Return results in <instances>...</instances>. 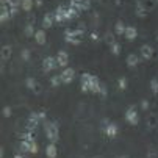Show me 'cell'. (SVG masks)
<instances>
[{"instance_id":"obj_18","label":"cell","mask_w":158,"mask_h":158,"mask_svg":"<svg viewBox=\"0 0 158 158\" xmlns=\"http://www.w3.org/2000/svg\"><path fill=\"white\" fill-rule=\"evenodd\" d=\"M139 56L136 55V53H130L128 56H127V64L130 66V67H136L138 64H139Z\"/></svg>"},{"instance_id":"obj_38","label":"cell","mask_w":158,"mask_h":158,"mask_svg":"<svg viewBox=\"0 0 158 158\" xmlns=\"http://www.w3.org/2000/svg\"><path fill=\"white\" fill-rule=\"evenodd\" d=\"M141 110H144V111H146V110H149V102H147L146 99H144V100H141Z\"/></svg>"},{"instance_id":"obj_7","label":"cell","mask_w":158,"mask_h":158,"mask_svg":"<svg viewBox=\"0 0 158 158\" xmlns=\"http://www.w3.org/2000/svg\"><path fill=\"white\" fill-rule=\"evenodd\" d=\"M39 122H41L39 113H31V114L28 116V119H27V125H25V128H28V130H36L38 125H39Z\"/></svg>"},{"instance_id":"obj_44","label":"cell","mask_w":158,"mask_h":158,"mask_svg":"<svg viewBox=\"0 0 158 158\" xmlns=\"http://www.w3.org/2000/svg\"><path fill=\"white\" fill-rule=\"evenodd\" d=\"M156 96H158V89H156Z\"/></svg>"},{"instance_id":"obj_11","label":"cell","mask_w":158,"mask_h":158,"mask_svg":"<svg viewBox=\"0 0 158 158\" xmlns=\"http://www.w3.org/2000/svg\"><path fill=\"white\" fill-rule=\"evenodd\" d=\"M139 55H141L143 60H150V58L153 56V49L149 46V44H144V46H141Z\"/></svg>"},{"instance_id":"obj_25","label":"cell","mask_w":158,"mask_h":158,"mask_svg":"<svg viewBox=\"0 0 158 158\" xmlns=\"http://www.w3.org/2000/svg\"><path fill=\"white\" fill-rule=\"evenodd\" d=\"M135 13H136V16H138V17H146L149 11H147L141 3H136V11H135Z\"/></svg>"},{"instance_id":"obj_36","label":"cell","mask_w":158,"mask_h":158,"mask_svg":"<svg viewBox=\"0 0 158 158\" xmlns=\"http://www.w3.org/2000/svg\"><path fill=\"white\" fill-rule=\"evenodd\" d=\"M81 2H83V10L85 11L91 8V0H81Z\"/></svg>"},{"instance_id":"obj_43","label":"cell","mask_w":158,"mask_h":158,"mask_svg":"<svg viewBox=\"0 0 158 158\" xmlns=\"http://www.w3.org/2000/svg\"><path fill=\"white\" fill-rule=\"evenodd\" d=\"M121 158H128V156H121Z\"/></svg>"},{"instance_id":"obj_41","label":"cell","mask_w":158,"mask_h":158,"mask_svg":"<svg viewBox=\"0 0 158 158\" xmlns=\"http://www.w3.org/2000/svg\"><path fill=\"white\" fill-rule=\"evenodd\" d=\"M5 156V149L2 147V150H0V158H3Z\"/></svg>"},{"instance_id":"obj_40","label":"cell","mask_w":158,"mask_h":158,"mask_svg":"<svg viewBox=\"0 0 158 158\" xmlns=\"http://www.w3.org/2000/svg\"><path fill=\"white\" fill-rule=\"evenodd\" d=\"M35 5H36L38 8H41V6H42V0H35Z\"/></svg>"},{"instance_id":"obj_21","label":"cell","mask_w":158,"mask_h":158,"mask_svg":"<svg viewBox=\"0 0 158 158\" xmlns=\"http://www.w3.org/2000/svg\"><path fill=\"white\" fill-rule=\"evenodd\" d=\"M125 28H127V27L124 25V22H122V20H118L116 25H114V33H116V35H124V33H125Z\"/></svg>"},{"instance_id":"obj_42","label":"cell","mask_w":158,"mask_h":158,"mask_svg":"<svg viewBox=\"0 0 158 158\" xmlns=\"http://www.w3.org/2000/svg\"><path fill=\"white\" fill-rule=\"evenodd\" d=\"M14 158H24V156H22V155H16Z\"/></svg>"},{"instance_id":"obj_14","label":"cell","mask_w":158,"mask_h":158,"mask_svg":"<svg viewBox=\"0 0 158 158\" xmlns=\"http://www.w3.org/2000/svg\"><path fill=\"white\" fill-rule=\"evenodd\" d=\"M103 131L106 133V136H108V138H114L116 135H118V125H116L114 122H110Z\"/></svg>"},{"instance_id":"obj_19","label":"cell","mask_w":158,"mask_h":158,"mask_svg":"<svg viewBox=\"0 0 158 158\" xmlns=\"http://www.w3.org/2000/svg\"><path fill=\"white\" fill-rule=\"evenodd\" d=\"M146 124H147V128H149V130H153V128L158 125V118H156L155 114H150V116L147 118Z\"/></svg>"},{"instance_id":"obj_37","label":"cell","mask_w":158,"mask_h":158,"mask_svg":"<svg viewBox=\"0 0 158 158\" xmlns=\"http://www.w3.org/2000/svg\"><path fill=\"white\" fill-rule=\"evenodd\" d=\"M99 94H100L102 97H106V88H105V85H102V86H100V89H99Z\"/></svg>"},{"instance_id":"obj_13","label":"cell","mask_w":158,"mask_h":158,"mask_svg":"<svg viewBox=\"0 0 158 158\" xmlns=\"http://www.w3.org/2000/svg\"><path fill=\"white\" fill-rule=\"evenodd\" d=\"M35 41H36V44H39V46H44L46 44V41H47V35H46V30H36V33H35Z\"/></svg>"},{"instance_id":"obj_9","label":"cell","mask_w":158,"mask_h":158,"mask_svg":"<svg viewBox=\"0 0 158 158\" xmlns=\"http://www.w3.org/2000/svg\"><path fill=\"white\" fill-rule=\"evenodd\" d=\"M56 63H58V67H66L67 64H69V55H67L66 50H60L56 53Z\"/></svg>"},{"instance_id":"obj_34","label":"cell","mask_w":158,"mask_h":158,"mask_svg":"<svg viewBox=\"0 0 158 158\" xmlns=\"http://www.w3.org/2000/svg\"><path fill=\"white\" fill-rule=\"evenodd\" d=\"M118 86H119V89H125L127 88V80L125 78H119L118 80Z\"/></svg>"},{"instance_id":"obj_16","label":"cell","mask_w":158,"mask_h":158,"mask_svg":"<svg viewBox=\"0 0 158 158\" xmlns=\"http://www.w3.org/2000/svg\"><path fill=\"white\" fill-rule=\"evenodd\" d=\"M13 53V47L10 46V44H5V46H2V52H0V55H2V61H6Z\"/></svg>"},{"instance_id":"obj_35","label":"cell","mask_w":158,"mask_h":158,"mask_svg":"<svg viewBox=\"0 0 158 158\" xmlns=\"http://www.w3.org/2000/svg\"><path fill=\"white\" fill-rule=\"evenodd\" d=\"M150 88H152V91L156 94V89H158V80H156V78H153V80L150 81Z\"/></svg>"},{"instance_id":"obj_6","label":"cell","mask_w":158,"mask_h":158,"mask_svg":"<svg viewBox=\"0 0 158 158\" xmlns=\"http://www.w3.org/2000/svg\"><path fill=\"white\" fill-rule=\"evenodd\" d=\"M60 77H61L63 85H69V83H72V81H74L75 71L72 69V67H64V69L61 71V74H60Z\"/></svg>"},{"instance_id":"obj_26","label":"cell","mask_w":158,"mask_h":158,"mask_svg":"<svg viewBox=\"0 0 158 158\" xmlns=\"http://www.w3.org/2000/svg\"><path fill=\"white\" fill-rule=\"evenodd\" d=\"M69 5L72 6V8H75L77 11H85L83 10V2H81V0H71V2H69Z\"/></svg>"},{"instance_id":"obj_12","label":"cell","mask_w":158,"mask_h":158,"mask_svg":"<svg viewBox=\"0 0 158 158\" xmlns=\"http://www.w3.org/2000/svg\"><path fill=\"white\" fill-rule=\"evenodd\" d=\"M19 138H20V139H27V141H30V143H35V141H36L35 130H28V128H25L22 133H19Z\"/></svg>"},{"instance_id":"obj_33","label":"cell","mask_w":158,"mask_h":158,"mask_svg":"<svg viewBox=\"0 0 158 158\" xmlns=\"http://www.w3.org/2000/svg\"><path fill=\"white\" fill-rule=\"evenodd\" d=\"M11 114H13V110H11L10 105H6V106L3 108V116H5V118H11Z\"/></svg>"},{"instance_id":"obj_24","label":"cell","mask_w":158,"mask_h":158,"mask_svg":"<svg viewBox=\"0 0 158 158\" xmlns=\"http://www.w3.org/2000/svg\"><path fill=\"white\" fill-rule=\"evenodd\" d=\"M78 14H80V11H77V10H75V8H72L71 5L67 6V17H69V20L77 19V17H78Z\"/></svg>"},{"instance_id":"obj_3","label":"cell","mask_w":158,"mask_h":158,"mask_svg":"<svg viewBox=\"0 0 158 158\" xmlns=\"http://www.w3.org/2000/svg\"><path fill=\"white\" fill-rule=\"evenodd\" d=\"M67 6H69V3H63L60 5L53 14H55V24H64V22L69 20V17H67Z\"/></svg>"},{"instance_id":"obj_45","label":"cell","mask_w":158,"mask_h":158,"mask_svg":"<svg viewBox=\"0 0 158 158\" xmlns=\"http://www.w3.org/2000/svg\"><path fill=\"white\" fill-rule=\"evenodd\" d=\"M156 39H158V35H156Z\"/></svg>"},{"instance_id":"obj_29","label":"cell","mask_w":158,"mask_h":158,"mask_svg":"<svg viewBox=\"0 0 158 158\" xmlns=\"http://www.w3.org/2000/svg\"><path fill=\"white\" fill-rule=\"evenodd\" d=\"M63 81H61V77L60 75H53L52 78H50V85L53 86V88H56V86H60Z\"/></svg>"},{"instance_id":"obj_5","label":"cell","mask_w":158,"mask_h":158,"mask_svg":"<svg viewBox=\"0 0 158 158\" xmlns=\"http://www.w3.org/2000/svg\"><path fill=\"white\" fill-rule=\"evenodd\" d=\"M125 121L130 124V125H136L138 121H139V116H138V111L135 106H128L127 111H125Z\"/></svg>"},{"instance_id":"obj_1","label":"cell","mask_w":158,"mask_h":158,"mask_svg":"<svg viewBox=\"0 0 158 158\" xmlns=\"http://www.w3.org/2000/svg\"><path fill=\"white\" fill-rule=\"evenodd\" d=\"M44 133L50 143H56L60 139V130H58V124L52 122V121H44Z\"/></svg>"},{"instance_id":"obj_2","label":"cell","mask_w":158,"mask_h":158,"mask_svg":"<svg viewBox=\"0 0 158 158\" xmlns=\"http://www.w3.org/2000/svg\"><path fill=\"white\" fill-rule=\"evenodd\" d=\"M83 33H85V31H83L81 28H75V30L67 28V30H64V41H66L67 44H72V46H78V44L81 42Z\"/></svg>"},{"instance_id":"obj_22","label":"cell","mask_w":158,"mask_h":158,"mask_svg":"<svg viewBox=\"0 0 158 158\" xmlns=\"http://www.w3.org/2000/svg\"><path fill=\"white\" fill-rule=\"evenodd\" d=\"M33 6H35V0H22V3H20V8L24 11H30Z\"/></svg>"},{"instance_id":"obj_15","label":"cell","mask_w":158,"mask_h":158,"mask_svg":"<svg viewBox=\"0 0 158 158\" xmlns=\"http://www.w3.org/2000/svg\"><path fill=\"white\" fill-rule=\"evenodd\" d=\"M46 155H47V158H56L58 149H56V144H55V143H49V144H47V147H46Z\"/></svg>"},{"instance_id":"obj_8","label":"cell","mask_w":158,"mask_h":158,"mask_svg":"<svg viewBox=\"0 0 158 158\" xmlns=\"http://www.w3.org/2000/svg\"><path fill=\"white\" fill-rule=\"evenodd\" d=\"M25 86L30 89V91H33L35 94H41V93H42V86H41L33 77H28V78L25 80Z\"/></svg>"},{"instance_id":"obj_31","label":"cell","mask_w":158,"mask_h":158,"mask_svg":"<svg viewBox=\"0 0 158 158\" xmlns=\"http://www.w3.org/2000/svg\"><path fill=\"white\" fill-rule=\"evenodd\" d=\"M38 152H39V146H38V143L35 141V143H31V146H30V153L36 155Z\"/></svg>"},{"instance_id":"obj_17","label":"cell","mask_w":158,"mask_h":158,"mask_svg":"<svg viewBox=\"0 0 158 158\" xmlns=\"http://www.w3.org/2000/svg\"><path fill=\"white\" fill-rule=\"evenodd\" d=\"M124 36H125L128 41H133V39H136V36H138V30L135 28V27H127Z\"/></svg>"},{"instance_id":"obj_30","label":"cell","mask_w":158,"mask_h":158,"mask_svg":"<svg viewBox=\"0 0 158 158\" xmlns=\"http://www.w3.org/2000/svg\"><path fill=\"white\" fill-rule=\"evenodd\" d=\"M30 56H31V55H30V50H28V49H24V50L20 52V58L24 60V61H28Z\"/></svg>"},{"instance_id":"obj_32","label":"cell","mask_w":158,"mask_h":158,"mask_svg":"<svg viewBox=\"0 0 158 158\" xmlns=\"http://www.w3.org/2000/svg\"><path fill=\"white\" fill-rule=\"evenodd\" d=\"M105 41H106L108 46H111L113 42H116V41H114V36H113L111 33H106V35H105Z\"/></svg>"},{"instance_id":"obj_27","label":"cell","mask_w":158,"mask_h":158,"mask_svg":"<svg viewBox=\"0 0 158 158\" xmlns=\"http://www.w3.org/2000/svg\"><path fill=\"white\" fill-rule=\"evenodd\" d=\"M138 3H141L147 11H152V10H153V6H155V5H153V0H139Z\"/></svg>"},{"instance_id":"obj_4","label":"cell","mask_w":158,"mask_h":158,"mask_svg":"<svg viewBox=\"0 0 158 158\" xmlns=\"http://www.w3.org/2000/svg\"><path fill=\"white\" fill-rule=\"evenodd\" d=\"M58 67V63H56V58L53 56H46L42 60V71L49 74V72H53L55 69Z\"/></svg>"},{"instance_id":"obj_10","label":"cell","mask_w":158,"mask_h":158,"mask_svg":"<svg viewBox=\"0 0 158 158\" xmlns=\"http://www.w3.org/2000/svg\"><path fill=\"white\" fill-rule=\"evenodd\" d=\"M53 24H55V14L50 13V11L44 14V17H42V28L47 30V28H50Z\"/></svg>"},{"instance_id":"obj_46","label":"cell","mask_w":158,"mask_h":158,"mask_svg":"<svg viewBox=\"0 0 158 158\" xmlns=\"http://www.w3.org/2000/svg\"><path fill=\"white\" fill-rule=\"evenodd\" d=\"M156 2H158V0H156Z\"/></svg>"},{"instance_id":"obj_20","label":"cell","mask_w":158,"mask_h":158,"mask_svg":"<svg viewBox=\"0 0 158 158\" xmlns=\"http://www.w3.org/2000/svg\"><path fill=\"white\" fill-rule=\"evenodd\" d=\"M35 33H36V28H35V25L31 24V22H28V24L24 27V35H25L27 38H30V36H35Z\"/></svg>"},{"instance_id":"obj_28","label":"cell","mask_w":158,"mask_h":158,"mask_svg":"<svg viewBox=\"0 0 158 158\" xmlns=\"http://www.w3.org/2000/svg\"><path fill=\"white\" fill-rule=\"evenodd\" d=\"M110 49H111V53L113 55H119L121 53V44L119 42H113L111 46H110Z\"/></svg>"},{"instance_id":"obj_23","label":"cell","mask_w":158,"mask_h":158,"mask_svg":"<svg viewBox=\"0 0 158 158\" xmlns=\"http://www.w3.org/2000/svg\"><path fill=\"white\" fill-rule=\"evenodd\" d=\"M30 146H31V143L30 141H27V139H20V144H19V149H20V152H28L30 153Z\"/></svg>"},{"instance_id":"obj_39","label":"cell","mask_w":158,"mask_h":158,"mask_svg":"<svg viewBox=\"0 0 158 158\" xmlns=\"http://www.w3.org/2000/svg\"><path fill=\"white\" fill-rule=\"evenodd\" d=\"M91 39H94V41H96V39H99V35H97L96 31H93V33H91Z\"/></svg>"}]
</instances>
